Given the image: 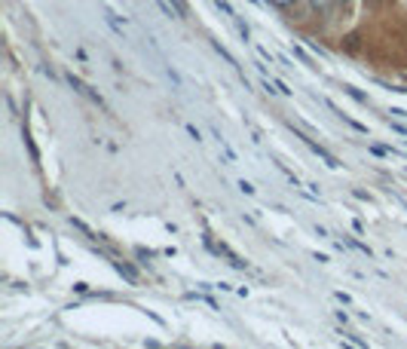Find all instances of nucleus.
<instances>
[{"label":"nucleus","instance_id":"f257e3e1","mask_svg":"<svg viewBox=\"0 0 407 349\" xmlns=\"http://www.w3.org/2000/svg\"><path fill=\"white\" fill-rule=\"evenodd\" d=\"M68 83H71V89H74V92H77V95L89 98V101H92V104H98V108H104V98H101V95H98V92H95V89H92V86H86V83H83V80H80V77L68 74Z\"/></svg>","mask_w":407,"mask_h":349},{"label":"nucleus","instance_id":"f03ea898","mask_svg":"<svg viewBox=\"0 0 407 349\" xmlns=\"http://www.w3.org/2000/svg\"><path fill=\"white\" fill-rule=\"evenodd\" d=\"M297 138H304V144H306V147H310V150H312V154H316V156H321V160H325V166H328V169H340V163L334 160V156L328 154V150L321 147V144H316V141H312L310 135H304V132H297Z\"/></svg>","mask_w":407,"mask_h":349},{"label":"nucleus","instance_id":"7ed1b4c3","mask_svg":"<svg viewBox=\"0 0 407 349\" xmlns=\"http://www.w3.org/2000/svg\"><path fill=\"white\" fill-rule=\"evenodd\" d=\"M110 263H114V269L129 282V285H138V269L132 263H126V261H110Z\"/></svg>","mask_w":407,"mask_h":349},{"label":"nucleus","instance_id":"20e7f679","mask_svg":"<svg viewBox=\"0 0 407 349\" xmlns=\"http://www.w3.org/2000/svg\"><path fill=\"white\" fill-rule=\"evenodd\" d=\"M212 49H214V52H218V56H221V58H224V62H227V64H233V68H239V64H236V58H233V56H230V52L224 49V46H221V40H212Z\"/></svg>","mask_w":407,"mask_h":349},{"label":"nucleus","instance_id":"39448f33","mask_svg":"<svg viewBox=\"0 0 407 349\" xmlns=\"http://www.w3.org/2000/svg\"><path fill=\"white\" fill-rule=\"evenodd\" d=\"M310 6H312L316 12H321V16H325V12L334 10V0H310Z\"/></svg>","mask_w":407,"mask_h":349},{"label":"nucleus","instance_id":"423d86ee","mask_svg":"<svg viewBox=\"0 0 407 349\" xmlns=\"http://www.w3.org/2000/svg\"><path fill=\"white\" fill-rule=\"evenodd\" d=\"M214 6H218V10H221V12H224V16L230 19V22H233V19H239V16H236V12H233V6H230V3H227V0H214Z\"/></svg>","mask_w":407,"mask_h":349},{"label":"nucleus","instance_id":"0eeeda50","mask_svg":"<svg viewBox=\"0 0 407 349\" xmlns=\"http://www.w3.org/2000/svg\"><path fill=\"white\" fill-rule=\"evenodd\" d=\"M343 92H346V95H352V98H356V101H362V104H367V95H365V92H358L356 86H343Z\"/></svg>","mask_w":407,"mask_h":349},{"label":"nucleus","instance_id":"6e6552de","mask_svg":"<svg viewBox=\"0 0 407 349\" xmlns=\"http://www.w3.org/2000/svg\"><path fill=\"white\" fill-rule=\"evenodd\" d=\"M156 6H160V10H162V16H169V19H172V16H178V10H172V6H169L166 0H156ZM178 19H181V16H178Z\"/></svg>","mask_w":407,"mask_h":349},{"label":"nucleus","instance_id":"1a4fd4ad","mask_svg":"<svg viewBox=\"0 0 407 349\" xmlns=\"http://www.w3.org/2000/svg\"><path fill=\"white\" fill-rule=\"evenodd\" d=\"M172 3H175V10H178V16H181V19H187V12H190V10H187V3H184V0H172Z\"/></svg>","mask_w":407,"mask_h":349},{"label":"nucleus","instance_id":"9d476101","mask_svg":"<svg viewBox=\"0 0 407 349\" xmlns=\"http://www.w3.org/2000/svg\"><path fill=\"white\" fill-rule=\"evenodd\" d=\"M343 337H346V340H349V344H356V346H367V344H365V340H362V337H356V334H349V331H343Z\"/></svg>","mask_w":407,"mask_h":349},{"label":"nucleus","instance_id":"9b49d317","mask_svg":"<svg viewBox=\"0 0 407 349\" xmlns=\"http://www.w3.org/2000/svg\"><path fill=\"white\" fill-rule=\"evenodd\" d=\"M294 56H297V58H300V62H304V64H310V56H306L304 49H294ZM310 68H316V64H310Z\"/></svg>","mask_w":407,"mask_h":349},{"label":"nucleus","instance_id":"f8f14e48","mask_svg":"<svg viewBox=\"0 0 407 349\" xmlns=\"http://www.w3.org/2000/svg\"><path fill=\"white\" fill-rule=\"evenodd\" d=\"M239 190H242V193H248V196L254 193V187H251V184H248V181H239Z\"/></svg>","mask_w":407,"mask_h":349},{"label":"nucleus","instance_id":"ddd939ff","mask_svg":"<svg viewBox=\"0 0 407 349\" xmlns=\"http://www.w3.org/2000/svg\"><path fill=\"white\" fill-rule=\"evenodd\" d=\"M389 114H395V117H398V120H407V110H402V108H392V110H389Z\"/></svg>","mask_w":407,"mask_h":349},{"label":"nucleus","instance_id":"4468645a","mask_svg":"<svg viewBox=\"0 0 407 349\" xmlns=\"http://www.w3.org/2000/svg\"><path fill=\"white\" fill-rule=\"evenodd\" d=\"M306 46H310V49H316V52H319V56H325V52H321V46H319L316 40H310V37H306Z\"/></svg>","mask_w":407,"mask_h":349},{"label":"nucleus","instance_id":"2eb2a0df","mask_svg":"<svg viewBox=\"0 0 407 349\" xmlns=\"http://www.w3.org/2000/svg\"><path fill=\"white\" fill-rule=\"evenodd\" d=\"M337 300H340V304H352V298H349V294H343V291H337Z\"/></svg>","mask_w":407,"mask_h":349},{"label":"nucleus","instance_id":"dca6fc26","mask_svg":"<svg viewBox=\"0 0 407 349\" xmlns=\"http://www.w3.org/2000/svg\"><path fill=\"white\" fill-rule=\"evenodd\" d=\"M187 132H190V138H193V141H199V129H196V126H187Z\"/></svg>","mask_w":407,"mask_h":349},{"label":"nucleus","instance_id":"f3484780","mask_svg":"<svg viewBox=\"0 0 407 349\" xmlns=\"http://www.w3.org/2000/svg\"><path fill=\"white\" fill-rule=\"evenodd\" d=\"M275 3H294V0H275Z\"/></svg>","mask_w":407,"mask_h":349}]
</instances>
